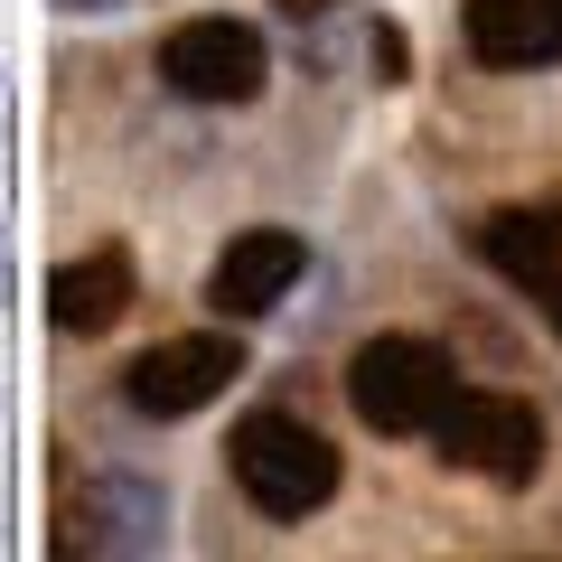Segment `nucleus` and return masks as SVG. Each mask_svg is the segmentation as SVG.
<instances>
[{
    "instance_id": "f257e3e1",
    "label": "nucleus",
    "mask_w": 562,
    "mask_h": 562,
    "mask_svg": "<svg viewBox=\"0 0 562 562\" xmlns=\"http://www.w3.org/2000/svg\"><path fill=\"white\" fill-rule=\"evenodd\" d=\"M235 487L272 525H301V516H319V506L338 497V450H328L301 413H254L235 431Z\"/></svg>"
},
{
    "instance_id": "f03ea898",
    "label": "nucleus",
    "mask_w": 562,
    "mask_h": 562,
    "mask_svg": "<svg viewBox=\"0 0 562 562\" xmlns=\"http://www.w3.org/2000/svg\"><path fill=\"white\" fill-rule=\"evenodd\" d=\"M431 441L450 469H479L497 487H525L543 469V413L516 394H479V384H450V403L431 413Z\"/></svg>"
},
{
    "instance_id": "7ed1b4c3",
    "label": "nucleus",
    "mask_w": 562,
    "mask_h": 562,
    "mask_svg": "<svg viewBox=\"0 0 562 562\" xmlns=\"http://www.w3.org/2000/svg\"><path fill=\"white\" fill-rule=\"evenodd\" d=\"M347 403H357V422H375V431H431V413L450 403V357L431 338H366L357 357H347Z\"/></svg>"
},
{
    "instance_id": "20e7f679",
    "label": "nucleus",
    "mask_w": 562,
    "mask_h": 562,
    "mask_svg": "<svg viewBox=\"0 0 562 562\" xmlns=\"http://www.w3.org/2000/svg\"><path fill=\"white\" fill-rule=\"evenodd\" d=\"M235 375H244L235 328H198V338H169V347H150V357L122 366V403L150 413V422H188V413H206Z\"/></svg>"
},
{
    "instance_id": "39448f33",
    "label": "nucleus",
    "mask_w": 562,
    "mask_h": 562,
    "mask_svg": "<svg viewBox=\"0 0 562 562\" xmlns=\"http://www.w3.org/2000/svg\"><path fill=\"white\" fill-rule=\"evenodd\" d=\"M160 76L188 103H254L262 76H272V57H262V38L244 20H179L160 38Z\"/></svg>"
},
{
    "instance_id": "423d86ee",
    "label": "nucleus",
    "mask_w": 562,
    "mask_h": 562,
    "mask_svg": "<svg viewBox=\"0 0 562 562\" xmlns=\"http://www.w3.org/2000/svg\"><path fill=\"white\" fill-rule=\"evenodd\" d=\"M160 543H169V487H160V479L103 469V479H85V487H76V516H66V553L132 562V553H160Z\"/></svg>"
},
{
    "instance_id": "0eeeda50",
    "label": "nucleus",
    "mask_w": 562,
    "mask_h": 562,
    "mask_svg": "<svg viewBox=\"0 0 562 562\" xmlns=\"http://www.w3.org/2000/svg\"><path fill=\"white\" fill-rule=\"evenodd\" d=\"M301 272H310V244L291 235V225H254V235H235L216 254V272H206V310H216V319H272Z\"/></svg>"
},
{
    "instance_id": "6e6552de",
    "label": "nucleus",
    "mask_w": 562,
    "mask_h": 562,
    "mask_svg": "<svg viewBox=\"0 0 562 562\" xmlns=\"http://www.w3.org/2000/svg\"><path fill=\"white\" fill-rule=\"evenodd\" d=\"M479 262L516 281L525 301L553 319V338H562V225L553 216H535V206H497V216H479Z\"/></svg>"
},
{
    "instance_id": "1a4fd4ad",
    "label": "nucleus",
    "mask_w": 562,
    "mask_h": 562,
    "mask_svg": "<svg viewBox=\"0 0 562 562\" xmlns=\"http://www.w3.org/2000/svg\"><path fill=\"white\" fill-rule=\"evenodd\" d=\"M460 38L479 66H506V76H525V66H553L562 57V0H469L460 10Z\"/></svg>"
},
{
    "instance_id": "9d476101",
    "label": "nucleus",
    "mask_w": 562,
    "mask_h": 562,
    "mask_svg": "<svg viewBox=\"0 0 562 562\" xmlns=\"http://www.w3.org/2000/svg\"><path fill=\"white\" fill-rule=\"evenodd\" d=\"M122 310H132V254H122V244H94V254H76V262L47 272V319H57L66 338H103Z\"/></svg>"
},
{
    "instance_id": "9b49d317",
    "label": "nucleus",
    "mask_w": 562,
    "mask_h": 562,
    "mask_svg": "<svg viewBox=\"0 0 562 562\" xmlns=\"http://www.w3.org/2000/svg\"><path fill=\"white\" fill-rule=\"evenodd\" d=\"M366 66H375V85H403L413 57H403V29L394 20H366Z\"/></svg>"
},
{
    "instance_id": "f8f14e48",
    "label": "nucleus",
    "mask_w": 562,
    "mask_h": 562,
    "mask_svg": "<svg viewBox=\"0 0 562 562\" xmlns=\"http://www.w3.org/2000/svg\"><path fill=\"white\" fill-rule=\"evenodd\" d=\"M57 10H85V20H103V10H132V0H57Z\"/></svg>"
},
{
    "instance_id": "ddd939ff",
    "label": "nucleus",
    "mask_w": 562,
    "mask_h": 562,
    "mask_svg": "<svg viewBox=\"0 0 562 562\" xmlns=\"http://www.w3.org/2000/svg\"><path fill=\"white\" fill-rule=\"evenodd\" d=\"M328 0H281V20H319Z\"/></svg>"
},
{
    "instance_id": "4468645a",
    "label": "nucleus",
    "mask_w": 562,
    "mask_h": 562,
    "mask_svg": "<svg viewBox=\"0 0 562 562\" xmlns=\"http://www.w3.org/2000/svg\"><path fill=\"white\" fill-rule=\"evenodd\" d=\"M0 301H10V254H0Z\"/></svg>"
}]
</instances>
